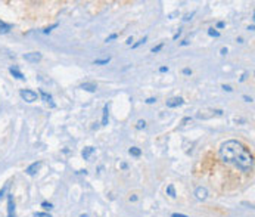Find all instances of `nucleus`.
I'll list each match as a JSON object with an SVG mask.
<instances>
[{
    "mask_svg": "<svg viewBox=\"0 0 255 217\" xmlns=\"http://www.w3.org/2000/svg\"><path fill=\"white\" fill-rule=\"evenodd\" d=\"M220 155L226 164L234 165L243 173H249L254 168V157L239 140H226L220 146Z\"/></svg>",
    "mask_w": 255,
    "mask_h": 217,
    "instance_id": "nucleus-1",
    "label": "nucleus"
},
{
    "mask_svg": "<svg viewBox=\"0 0 255 217\" xmlns=\"http://www.w3.org/2000/svg\"><path fill=\"white\" fill-rule=\"evenodd\" d=\"M19 96L28 103H32L37 101V93L34 90H28V89H22L19 92Z\"/></svg>",
    "mask_w": 255,
    "mask_h": 217,
    "instance_id": "nucleus-2",
    "label": "nucleus"
},
{
    "mask_svg": "<svg viewBox=\"0 0 255 217\" xmlns=\"http://www.w3.org/2000/svg\"><path fill=\"white\" fill-rule=\"evenodd\" d=\"M22 58H24L25 61L31 62V64H37V62L42 61L43 55L40 53V52H30V53H25V55H24Z\"/></svg>",
    "mask_w": 255,
    "mask_h": 217,
    "instance_id": "nucleus-3",
    "label": "nucleus"
},
{
    "mask_svg": "<svg viewBox=\"0 0 255 217\" xmlns=\"http://www.w3.org/2000/svg\"><path fill=\"white\" fill-rule=\"evenodd\" d=\"M195 196L198 198L199 201H205V199L208 198V189H207L205 186H198V188L195 189Z\"/></svg>",
    "mask_w": 255,
    "mask_h": 217,
    "instance_id": "nucleus-4",
    "label": "nucleus"
},
{
    "mask_svg": "<svg viewBox=\"0 0 255 217\" xmlns=\"http://www.w3.org/2000/svg\"><path fill=\"white\" fill-rule=\"evenodd\" d=\"M8 217H15V201L12 194H8Z\"/></svg>",
    "mask_w": 255,
    "mask_h": 217,
    "instance_id": "nucleus-5",
    "label": "nucleus"
},
{
    "mask_svg": "<svg viewBox=\"0 0 255 217\" xmlns=\"http://www.w3.org/2000/svg\"><path fill=\"white\" fill-rule=\"evenodd\" d=\"M40 167H42V161H36V163H32L31 165H28L25 168V173L28 176H36L37 171L40 170Z\"/></svg>",
    "mask_w": 255,
    "mask_h": 217,
    "instance_id": "nucleus-6",
    "label": "nucleus"
},
{
    "mask_svg": "<svg viewBox=\"0 0 255 217\" xmlns=\"http://www.w3.org/2000/svg\"><path fill=\"white\" fill-rule=\"evenodd\" d=\"M183 103H184V99L177 96V98H171L167 101V106L168 108H177V106H182Z\"/></svg>",
    "mask_w": 255,
    "mask_h": 217,
    "instance_id": "nucleus-7",
    "label": "nucleus"
},
{
    "mask_svg": "<svg viewBox=\"0 0 255 217\" xmlns=\"http://www.w3.org/2000/svg\"><path fill=\"white\" fill-rule=\"evenodd\" d=\"M38 93H40V96H42V99L44 101V102H47V103H50V106L52 108H55V103H53V98H52V95H49V93H46L43 89H40L38 90Z\"/></svg>",
    "mask_w": 255,
    "mask_h": 217,
    "instance_id": "nucleus-8",
    "label": "nucleus"
},
{
    "mask_svg": "<svg viewBox=\"0 0 255 217\" xmlns=\"http://www.w3.org/2000/svg\"><path fill=\"white\" fill-rule=\"evenodd\" d=\"M108 121H109V105L106 103L102 111V126H108Z\"/></svg>",
    "mask_w": 255,
    "mask_h": 217,
    "instance_id": "nucleus-9",
    "label": "nucleus"
},
{
    "mask_svg": "<svg viewBox=\"0 0 255 217\" xmlns=\"http://www.w3.org/2000/svg\"><path fill=\"white\" fill-rule=\"evenodd\" d=\"M9 72H11V74H12V75H13L15 78H18V80H25V75H24V74H22V72L18 70V67H15V65L9 68Z\"/></svg>",
    "mask_w": 255,
    "mask_h": 217,
    "instance_id": "nucleus-10",
    "label": "nucleus"
},
{
    "mask_svg": "<svg viewBox=\"0 0 255 217\" xmlns=\"http://www.w3.org/2000/svg\"><path fill=\"white\" fill-rule=\"evenodd\" d=\"M80 89H83V90H86V92L94 93L96 90H98V86H96L94 83H83V84L80 86Z\"/></svg>",
    "mask_w": 255,
    "mask_h": 217,
    "instance_id": "nucleus-11",
    "label": "nucleus"
},
{
    "mask_svg": "<svg viewBox=\"0 0 255 217\" xmlns=\"http://www.w3.org/2000/svg\"><path fill=\"white\" fill-rule=\"evenodd\" d=\"M94 151H96V148H93V146H87V148H84V149H83L81 155H83L84 160H90V155L93 154Z\"/></svg>",
    "mask_w": 255,
    "mask_h": 217,
    "instance_id": "nucleus-12",
    "label": "nucleus"
},
{
    "mask_svg": "<svg viewBox=\"0 0 255 217\" xmlns=\"http://www.w3.org/2000/svg\"><path fill=\"white\" fill-rule=\"evenodd\" d=\"M128 154L131 157H140L142 155V149L140 148H137V146H131L130 149H128Z\"/></svg>",
    "mask_w": 255,
    "mask_h": 217,
    "instance_id": "nucleus-13",
    "label": "nucleus"
},
{
    "mask_svg": "<svg viewBox=\"0 0 255 217\" xmlns=\"http://www.w3.org/2000/svg\"><path fill=\"white\" fill-rule=\"evenodd\" d=\"M12 27L9 25V24H6V22H3V21H0V33H3V34H6V33H9L11 31Z\"/></svg>",
    "mask_w": 255,
    "mask_h": 217,
    "instance_id": "nucleus-14",
    "label": "nucleus"
},
{
    "mask_svg": "<svg viewBox=\"0 0 255 217\" xmlns=\"http://www.w3.org/2000/svg\"><path fill=\"white\" fill-rule=\"evenodd\" d=\"M167 195H170L171 198H176V196H177L174 185H168V186H167Z\"/></svg>",
    "mask_w": 255,
    "mask_h": 217,
    "instance_id": "nucleus-15",
    "label": "nucleus"
},
{
    "mask_svg": "<svg viewBox=\"0 0 255 217\" xmlns=\"http://www.w3.org/2000/svg\"><path fill=\"white\" fill-rule=\"evenodd\" d=\"M146 41H148V36H145L143 39H140L139 41H136L134 44H131V49H137L139 46H142V44H145Z\"/></svg>",
    "mask_w": 255,
    "mask_h": 217,
    "instance_id": "nucleus-16",
    "label": "nucleus"
},
{
    "mask_svg": "<svg viewBox=\"0 0 255 217\" xmlns=\"http://www.w3.org/2000/svg\"><path fill=\"white\" fill-rule=\"evenodd\" d=\"M111 62V58H105V59H94V65H106Z\"/></svg>",
    "mask_w": 255,
    "mask_h": 217,
    "instance_id": "nucleus-17",
    "label": "nucleus"
},
{
    "mask_svg": "<svg viewBox=\"0 0 255 217\" xmlns=\"http://www.w3.org/2000/svg\"><path fill=\"white\" fill-rule=\"evenodd\" d=\"M136 129L137 130H145L146 129V121L145 120H139L137 124H136Z\"/></svg>",
    "mask_w": 255,
    "mask_h": 217,
    "instance_id": "nucleus-18",
    "label": "nucleus"
},
{
    "mask_svg": "<svg viewBox=\"0 0 255 217\" xmlns=\"http://www.w3.org/2000/svg\"><path fill=\"white\" fill-rule=\"evenodd\" d=\"M42 207H43V210H46V211H50V210L53 208V204H52V202L43 201V202H42Z\"/></svg>",
    "mask_w": 255,
    "mask_h": 217,
    "instance_id": "nucleus-19",
    "label": "nucleus"
},
{
    "mask_svg": "<svg viewBox=\"0 0 255 217\" xmlns=\"http://www.w3.org/2000/svg\"><path fill=\"white\" fill-rule=\"evenodd\" d=\"M164 46H165V43H159V44H156L155 47H152V53H158V52H161Z\"/></svg>",
    "mask_w": 255,
    "mask_h": 217,
    "instance_id": "nucleus-20",
    "label": "nucleus"
},
{
    "mask_svg": "<svg viewBox=\"0 0 255 217\" xmlns=\"http://www.w3.org/2000/svg\"><path fill=\"white\" fill-rule=\"evenodd\" d=\"M58 25H59V24H58V22H55V24H52L50 27H46V28L43 30V33H44V34H49V33H50V31H52L53 28H56Z\"/></svg>",
    "mask_w": 255,
    "mask_h": 217,
    "instance_id": "nucleus-21",
    "label": "nucleus"
},
{
    "mask_svg": "<svg viewBox=\"0 0 255 217\" xmlns=\"http://www.w3.org/2000/svg\"><path fill=\"white\" fill-rule=\"evenodd\" d=\"M208 36H211V37H220V33L217 30H214V28H209V30H208Z\"/></svg>",
    "mask_w": 255,
    "mask_h": 217,
    "instance_id": "nucleus-22",
    "label": "nucleus"
},
{
    "mask_svg": "<svg viewBox=\"0 0 255 217\" xmlns=\"http://www.w3.org/2000/svg\"><path fill=\"white\" fill-rule=\"evenodd\" d=\"M115 39H118V34H117V33H114V34H111V36H108V37H106V40H105V41H106V43H109V41L115 40Z\"/></svg>",
    "mask_w": 255,
    "mask_h": 217,
    "instance_id": "nucleus-23",
    "label": "nucleus"
},
{
    "mask_svg": "<svg viewBox=\"0 0 255 217\" xmlns=\"http://www.w3.org/2000/svg\"><path fill=\"white\" fill-rule=\"evenodd\" d=\"M6 191H8V185H5V186H3V188H2V189H0V199H2V198L5 196Z\"/></svg>",
    "mask_w": 255,
    "mask_h": 217,
    "instance_id": "nucleus-24",
    "label": "nucleus"
},
{
    "mask_svg": "<svg viewBox=\"0 0 255 217\" xmlns=\"http://www.w3.org/2000/svg\"><path fill=\"white\" fill-rule=\"evenodd\" d=\"M34 216H36V217H52L49 213H36Z\"/></svg>",
    "mask_w": 255,
    "mask_h": 217,
    "instance_id": "nucleus-25",
    "label": "nucleus"
},
{
    "mask_svg": "<svg viewBox=\"0 0 255 217\" xmlns=\"http://www.w3.org/2000/svg\"><path fill=\"white\" fill-rule=\"evenodd\" d=\"M193 15H195V12H192V13H188V15H184L183 21H190V19L193 18Z\"/></svg>",
    "mask_w": 255,
    "mask_h": 217,
    "instance_id": "nucleus-26",
    "label": "nucleus"
},
{
    "mask_svg": "<svg viewBox=\"0 0 255 217\" xmlns=\"http://www.w3.org/2000/svg\"><path fill=\"white\" fill-rule=\"evenodd\" d=\"M221 89H223L224 92H233V89L230 87V86H227V84H223V86H221Z\"/></svg>",
    "mask_w": 255,
    "mask_h": 217,
    "instance_id": "nucleus-27",
    "label": "nucleus"
},
{
    "mask_svg": "<svg viewBox=\"0 0 255 217\" xmlns=\"http://www.w3.org/2000/svg\"><path fill=\"white\" fill-rule=\"evenodd\" d=\"M145 102L148 103V105H152V103H155V102H156V98H148V99L145 101Z\"/></svg>",
    "mask_w": 255,
    "mask_h": 217,
    "instance_id": "nucleus-28",
    "label": "nucleus"
},
{
    "mask_svg": "<svg viewBox=\"0 0 255 217\" xmlns=\"http://www.w3.org/2000/svg\"><path fill=\"white\" fill-rule=\"evenodd\" d=\"M180 36H182V28H178V31L176 33V34H174V36H172V40H177Z\"/></svg>",
    "mask_w": 255,
    "mask_h": 217,
    "instance_id": "nucleus-29",
    "label": "nucleus"
},
{
    "mask_svg": "<svg viewBox=\"0 0 255 217\" xmlns=\"http://www.w3.org/2000/svg\"><path fill=\"white\" fill-rule=\"evenodd\" d=\"M183 74H184V75H190V74H192V70H190V68H184V70H183Z\"/></svg>",
    "mask_w": 255,
    "mask_h": 217,
    "instance_id": "nucleus-30",
    "label": "nucleus"
},
{
    "mask_svg": "<svg viewBox=\"0 0 255 217\" xmlns=\"http://www.w3.org/2000/svg\"><path fill=\"white\" fill-rule=\"evenodd\" d=\"M171 217H189V216H186V214H180V213H172Z\"/></svg>",
    "mask_w": 255,
    "mask_h": 217,
    "instance_id": "nucleus-31",
    "label": "nucleus"
},
{
    "mask_svg": "<svg viewBox=\"0 0 255 217\" xmlns=\"http://www.w3.org/2000/svg\"><path fill=\"white\" fill-rule=\"evenodd\" d=\"M224 27H226V22H223V21L217 22V28H224Z\"/></svg>",
    "mask_w": 255,
    "mask_h": 217,
    "instance_id": "nucleus-32",
    "label": "nucleus"
},
{
    "mask_svg": "<svg viewBox=\"0 0 255 217\" xmlns=\"http://www.w3.org/2000/svg\"><path fill=\"white\" fill-rule=\"evenodd\" d=\"M192 121V117H186V118L182 121V124H186V123H190Z\"/></svg>",
    "mask_w": 255,
    "mask_h": 217,
    "instance_id": "nucleus-33",
    "label": "nucleus"
},
{
    "mask_svg": "<svg viewBox=\"0 0 255 217\" xmlns=\"http://www.w3.org/2000/svg\"><path fill=\"white\" fill-rule=\"evenodd\" d=\"M137 199H139V196H137V195H131V196H130V201H131V202H136Z\"/></svg>",
    "mask_w": 255,
    "mask_h": 217,
    "instance_id": "nucleus-34",
    "label": "nucleus"
},
{
    "mask_svg": "<svg viewBox=\"0 0 255 217\" xmlns=\"http://www.w3.org/2000/svg\"><path fill=\"white\" fill-rule=\"evenodd\" d=\"M177 15H178V10H177V12H172V13H170V15H168V18H170V19H172L174 16H177Z\"/></svg>",
    "mask_w": 255,
    "mask_h": 217,
    "instance_id": "nucleus-35",
    "label": "nucleus"
},
{
    "mask_svg": "<svg viewBox=\"0 0 255 217\" xmlns=\"http://www.w3.org/2000/svg\"><path fill=\"white\" fill-rule=\"evenodd\" d=\"M189 43H190L189 40H183L182 43H180V46H189Z\"/></svg>",
    "mask_w": 255,
    "mask_h": 217,
    "instance_id": "nucleus-36",
    "label": "nucleus"
},
{
    "mask_svg": "<svg viewBox=\"0 0 255 217\" xmlns=\"http://www.w3.org/2000/svg\"><path fill=\"white\" fill-rule=\"evenodd\" d=\"M159 72H168V67H161L159 68Z\"/></svg>",
    "mask_w": 255,
    "mask_h": 217,
    "instance_id": "nucleus-37",
    "label": "nucleus"
},
{
    "mask_svg": "<svg viewBox=\"0 0 255 217\" xmlns=\"http://www.w3.org/2000/svg\"><path fill=\"white\" fill-rule=\"evenodd\" d=\"M125 43H127V44H128V46H131V43H133V37H128V39H127V41H125Z\"/></svg>",
    "mask_w": 255,
    "mask_h": 217,
    "instance_id": "nucleus-38",
    "label": "nucleus"
},
{
    "mask_svg": "<svg viewBox=\"0 0 255 217\" xmlns=\"http://www.w3.org/2000/svg\"><path fill=\"white\" fill-rule=\"evenodd\" d=\"M246 77H248V72H243V75L240 77V81H245V80H246Z\"/></svg>",
    "mask_w": 255,
    "mask_h": 217,
    "instance_id": "nucleus-39",
    "label": "nucleus"
},
{
    "mask_svg": "<svg viewBox=\"0 0 255 217\" xmlns=\"http://www.w3.org/2000/svg\"><path fill=\"white\" fill-rule=\"evenodd\" d=\"M121 168H122V170H127V168H128V165L125 164V163H121Z\"/></svg>",
    "mask_w": 255,
    "mask_h": 217,
    "instance_id": "nucleus-40",
    "label": "nucleus"
},
{
    "mask_svg": "<svg viewBox=\"0 0 255 217\" xmlns=\"http://www.w3.org/2000/svg\"><path fill=\"white\" fill-rule=\"evenodd\" d=\"M227 52H229L227 47H223V49H221V55H227Z\"/></svg>",
    "mask_w": 255,
    "mask_h": 217,
    "instance_id": "nucleus-41",
    "label": "nucleus"
},
{
    "mask_svg": "<svg viewBox=\"0 0 255 217\" xmlns=\"http://www.w3.org/2000/svg\"><path fill=\"white\" fill-rule=\"evenodd\" d=\"M243 99H245V101H246V102H252V98H249V96H246V95H245V96H243Z\"/></svg>",
    "mask_w": 255,
    "mask_h": 217,
    "instance_id": "nucleus-42",
    "label": "nucleus"
},
{
    "mask_svg": "<svg viewBox=\"0 0 255 217\" xmlns=\"http://www.w3.org/2000/svg\"><path fill=\"white\" fill-rule=\"evenodd\" d=\"M254 28H255V27H254V24H251V25L248 27V30H249V31H254Z\"/></svg>",
    "mask_w": 255,
    "mask_h": 217,
    "instance_id": "nucleus-43",
    "label": "nucleus"
},
{
    "mask_svg": "<svg viewBox=\"0 0 255 217\" xmlns=\"http://www.w3.org/2000/svg\"><path fill=\"white\" fill-rule=\"evenodd\" d=\"M80 217H89L87 214H80Z\"/></svg>",
    "mask_w": 255,
    "mask_h": 217,
    "instance_id": "nucleus-44",
    "label": "nucleus"
}]
</instances>
